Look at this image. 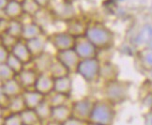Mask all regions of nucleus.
<instances>
[{
    "mask_svg": "<svg viewBox=\"0 0 152 125\" xmlns=\"http://www.w3.org/2000/svg\"><path fill=\"white\" fill-rule=\"evenodd\" d=\"M86 38L94 44L98 50H106L115 43V34L102 23H90L86 33Z\"/></svg>",
    "mask_w": 152,
    "mask_h": 125,
    "instance_id": "nucleus-1",
    "label": "nucleus"
},
{
    "mask_svg": "<svg viewBox=\"0 0 152 125\" xmlns=\"http://www.w3.org/2000/svg\"><path fill=\"white\" fill-rule=\"evenodd\" d=\"M115 117V105L103 98L95 101L89 122L100 125H113Z\"/></svg>",
    "mask_w": 152,
    "mask_h": 125,
    "instance_id": "nucleus-2",
    "label": "nucleus"
},
{
    "mask_svg": "<svg viewBox=\"0 0 152 125\" xmlns=\"http://www.w3.org/2000/svg\"><path fill=\"white\" fill-rule=\"evenodd\" d=\"M130 88V83L119 79L105 83L103 88L104 99L115 105L123 104L129 98Z\"/></svg>",
    "mask_w": 152,
    "mask_h": 125,
    "instance_id": "nucleus-3",
    "label": "nucleus"
},
{
    "mask_svg": "<svg viewBox=\"0 0 152 125\" xmlns=\"http://www.w3.org/2000/svg\"><path fill=\"white\" fill-rule=\"evenodd\" d=\"M102 63L98 57L81 59L76 70V74H79L82 79L88 84H93L100 80Z\"/></svg>",
    "mask_w": 152,
    "mask_h": 125,
    "instance_id": "nucleus-4",
    "label": "nucleus"
},
{
    "mask_svg": "<svg viewBox=\"0 0 152 125\" xmlns=\"http://www.w3.org/2000/svg\"><path fill=\"white\" fill-rule=\"evenodd\" d=\"M94 103L95 101H93L89 97H83L74 101L71 104L72 117L89 122Z\"/></svg>",
    "mask_w": 152,
    "mask_h": 125,
    "instance_id": "nucleus-5",
    "label": "nucleus"
},
{
    "mask_svg": "<svg viewBox=\"0 0 152 125\" xmlns=\"http://www.w3.org/2000/svg\"><path fill=\"white\" fill-rule=\"evenodd\" d=\"M47 40L56 52L73 49L76 43V39L67 31L53 33L47 36Z\"/></svg>",
    "mask_w": 152,
    "mask_h": 125,
    "instance_id": "nucleus-6",
    "label": "nucleus"
},
{
    "mask_svg": "<svg viewBox=\"0 0 152 125\" xmlns=\"http://www.w3.org/2000/svg\"><path fill=\"white\" fill-rule=\"evenodd\" d=\"M52 13L57 20L64 21L65 23L71 21L76 17V11L72 5V2L63 0L52 7Z\"/></svg>",
    "mask_w": 152,
    "mask_h": 125,
    "instance_id": "nucleus-7",
    "label": "nucleus"
},
{
    "mask_svg": "<svg viewBox=\"0 0 152 125\" xmlns=\"http://www.w3.org/2000/svg\"><path fill=\"white\" fill-rule=\"evenodd\" d=\"M73 49L77 53V55L79 56L81 59L98 57L99 50L97 49V47L86 37H81V38L76 39V43H75Z\"/></svg>",
    "mask_w": 152,
    "mask_h": 125,
    "instance_id": "nucleus-8",
    "label": "nucleus"
},
{
    "mask_svg": "<svg viewBox=\"0 0 152 125\" xmlns=\"http://www.w3.org/2000/svg\"><path fill=\"white\" fill-rule=\"evenodd\" d=\"M55 57L58 61H60L69 71L71 74L76 73V70H77V67L81 61V58L79 57L74 49L56 52Z\"/></svg>",
    "mask_w": 152,
    "mask_h": 125,
    "instance_id": "nucleus-9",
    "label": "nucleus"
},
{
    "mask_svg": "<svg viewBox=\"0 0 152 125\" xmlns=\"http://www.w3.org/2000/svg\"><path fill=\"white\" fill-rule=\"evenodd\" d=\"M34 89L47 97L52 92H54L55 89V79L49 73L39 74V77L35 84Z\"/></svg>",
    "mask_w": 152,
    "mask_h": 125,
    "instance_id": "nucleus-10",
    "label": "nucleus"
},
{
    "mask_svg": "<svg viewBox=\"0 0 152 125\" xmlns=\"http://www.w3.org/2000/svg\"><path fill=\"white\" fill-rule=\"evenodd\" d=\"M89 24L86 21L81 19V18H78L76 16L73 19H72L71 21H69L66 23V30L69 34H71L72 36L75 39H78L81 37H85L87 27H88Z\"/></svg>",
    "mask_w": 152,
    "mask_h": 125,
    "instance_id": "nucleus-11",
    "label": "nucleus"
},
{
    "mask_svg": "<svg viewBox=\"0 0 152 125\" xmlns=\"http://www.w3.org/2000/svg\"><path fill=\"white\" fill-rule=\"evenodd\" d=\"M39 73L34 68H25L20 74H17L16 78L26 90V89L34 88L36 81L39 77Z\"/></svg>",
    "mask_w": 152,
    "mask_h": 125,
    "instance_id": "nucleus-12",
    "label": "nucleus"
},
{
    "mask_svg": "<svg viewBox=\"0 0 152 125\" xmlns=\"http://www.w3.org/2000/svg\"><path fill=\"white\" fill-rule=\"evenodd\" d=\"M152 40V25L150 24H145L135 35L133 38L132 43L136 47L139 48H145L148 47L149 43Z\"/></svg>",
    "mask_w": 152,
    "mask_h": 125,
    "instance_id": "nucleus-13",
    "label": "nucleus"
},
{
    "mask_svg": "<svg viewBox=\"0 0 152 125\" xmlns=\"http://www.w3.org/2000/svg\"><path fill=\"white\" fill-rule=\"evenodd\" d=\"M10 52L16 57H18L25 65H27L29 63L33 62L34 57L28 49L26 41L24 40H22V39L19 40V41L16 43V45L13 47L12 50H11Z\"/></svg>",
    "mask_w": 152,
    "mask_h": 125,
    "instance_id": "nucleus-14",
    "label": "nucleus"
},
{
    "mask_svg": "<svg viewBox=\"0 0 152 125\" xmlns=\"http://www.w3.org/2000/svg\"><path fill=\"white\" fill-rule=\"evenodd\" d=\"M22 95H23V98L25 100L26 108H28V109L35 110L46 99L44 95L39 93V91H37L36 89H34V88L26 89Z\"/></svg>",
    "mask_w": 152,
    "mask_h": 125,
    "instance_id": "nucleus-15",
    "label": "nucleus"
},
{
    "mask_svg": "<svg viewBox=\"0 0 152 125\" xmlns=\"http://www.w3.org/2000/svg\"><path fill=\"white\" fill-rule=\"evenodd\" d=\"M24 91V88L21 86L20 82L17 80V78L1 83V93L5 94L10 99L20 96Z\"/></svg>",
    "mask_w": 152,
    "mask_h": 125,
    "instance_id": "nucleus-16",
    "label": "nucleus"
},
{
    "mask_svg": "<svg viewBox=\"0 0 152 125\" xmlns=\"http://www.w3.org/2000/svg\"><path fill=\"white\" fill-rule=\"evenodd\" d=\"M118 74H119L118 67L115 63L111 61H105L102 63L100 79L104 81V84L118 79Z\"/></svg>",
    "mask_w": 152,
    "mask_h": 125,
    "instance_id": "nucleus-17",
    "label": "nucleus"
},
{
    "mask_svg": "<svg viewBox=\"0 0 152 125\" xmlns=\"http://www.w3.org/2000/svg\"><path fill=\"white\" fill-rule=\"evenodd\" d=\"M26 41L28 49L32 54L34 58L42 55L44 52H46V45H47V43H48L47 36L42 35V36H40V37L35 38L29 40H26Z\"/></svg>",
    "mask_w": 152,
    "mask_h": 125,
    "instance_id": "nucleus-18",
    "label": "nucleus"
},
{
    "mask_svg": "<svg viewBox=\"0 0 152 125\" xmlns=\"http://www.w3.org/2000/svg\"><path fill=\"white\" fill-rule=\"evenodd\" d=\"M2 13L5 15L4 17L10 20H21L23 15H25L22 2L18 0H10L8 6L2 11Z\"/></svg>",
    "mask_w": 152,
    "mask_h": 125,
    "instance_id": "nucleus-19",
    "label": "nucleus"
},
{
    "mask_svg": "<svg viewBox=\"0 0 152 125\" xmlns=\"http://www.w3.org/2000/svg\"><path fill=\"white\" fill-rule=\"evenodd\" d=\"M44 35V31L42 26L39 25L35 21H30L27 23H24V29H23L22 40H29L35 38L40 37Z\"/></svg>",
    "mask_w": 152,
    "mask_h": 125,
    "instance_id": "nucleus-20",
    "label": "nucleus"
},
{
    "mask_svg": "<svg viewBox=\"0 0 152 125\" xmlns=\"http://www.w3.org/2000/svg\"><path fill=\"white\" fill-rule=\"evenodd\" d=\"M55 57H53L48 52H44L42 55H40L33 59V68L38 71L39 74L48 73L51 65L55 60Z\"/></svg>",
    "mask_w": 152,
    "mask_h": 125,
    "instance_id": "nucleus-21",
    "label": "nucleus"
},
{
    "mask_svg": "<svg viewBox=\"0 0 152 125\" xmlns=\"http://www.w3.org/2000/svg\"><path fill=\"white\" fill-rule=\"evenodd\" d=\"M72 117V114L71 104L53 107L51 121H54L62 125L64 122H66L69 118H71Z\"/></svg>",
    "mask_w": 152,
    "mask_h": 125,
    "instance_id": "nucleus-22",
    "label": "nucleus"
},
{
    "mask_svg": "<svg viewBox=\"0 0 152 125\" xmlns=\"http://www.w3.org/2000/svg\"><path fill=\"white\" fill-rule=\"evenodd\" d=\"M73 90V82L71 75H67L61 78L55 79V89L54 91L65 94L71 97Z\"/></svg>",
    "mask_w": 152,
    "mask_h": 125,
    "instance_id": "nucleus-23",
    "label": "nucleus"
},
{
    "mask_svg": "<svg viewBox=\"0 0 152 125\" xmlns=\"http://www.w3.org/2000/svg\"><path fill=\"white\" fill-rule=\"evenodd\" d=\"M138 59L141 67L145 71L152 70V49L145 47L138 52Z\"/></svg>",
    "mask_w": 152,
    "mask_h": 125,
    "instance_id": "nucleus-24",
    "label": "nucleus"
},
{
    "mask_svg": "<svg viewBox=\"0 0 152 125\" xmlns=\"http://www.w3.org/2000/svg\"><path fill=\"white\" fill-rule=\"evenodd\" d=\"M35 111H36L37 115L39 116V120L42 121V123H46L51 121L53 107L50 105V104L47 101H46V99L35 109Z\"/></svg>",
    "mask_w": 152,
    "mask_h": 125,
    "instance_id": "nucleus-25",
    "label": "nucleus"
},
{
    "mask_svg": "<svg viewBox=\"0 0 152 125\" xmlns=\"http://www.w3.org/2000/svg\"><path fill=\"white\" fill-rule=\"evenodd\" d=\"M48 73L52 75V77L54 79L61 78V77L71 74L69 71L64 66L60 61H58L56 58H55L54 62H53V64L51 65V68Z\"/></svg>",
    "mask_w": 152,
    "mask_h": 125,
    "instance_id": "nucleus-26",
    "label": "nucleus"
},
{
    "mask_svg": "<svg viewBox=\"0 0 152 125\" xmlns=\"http://www.w3.org/2000/svg\"><path fill=\"white\" fill-rule=\"evenodd\" d=\"M71 97L65 94H61L58 92H52L50 95L46 97V101L50 104L52 107H57V106H62L69 104V101Z\"/></svg>",
    "mask_w": 152,
    "mask_h": 125,
    "instance_id": "nucleus-27",
    "label": "nucleus"
},
{
    "mask_svg": "<svg viewBox=\"0 0 152 125\" xmlns=\"http://www.w3.org/2000/svg\"><path fill=\"white\" fill-rule=\"evenodd\" d=\"M23 124L25 125H42V121L39 120V116L37 115L36 111L34 109L26 108L21 113Z\"/></svg>",
    "mask_w": 152,
    "mask_h": 125,
    "instance_id": "nucleus-28",
    "label": "nucleus"
},
{
    "mask_svg": "<svg viewBox=\"0 0 152 125\" xmlns=\"http://www.w3.org/2000/svg\"><path fill=\"white\" fill-rule=\"evenodd\" d=\"M7 109L10 113H13V114H21L23 111L26 110V106L23 95L11 98L10 100V104Z\"/></svg>",
    "mask_w": 152,
    "mask_h": 125,
    "instance_id": "nucleus-29",
    "label": "nucleus"
},
{
    "mask_svg": "<svg viewBox=\"0 0 152 125\" xmlns=\"http://www.w3.org/2000/svg\"><path fill=\"white\" fill-rule=\"evenodd\" d=\"M23 29H24V23L22 20H10L7 32L17 39H22Z\"/></svg>",
    "mask_w": 152,
    "mask_h": 125,
    "instance_id": "nucleus-30",
    "label": "nucleus"
},
{
    "mask_svg": "<svg viewBox=\"0 0 152 125\" xmlns=\"http://www.w3.org/2000/svg\"><path fill=\"white\" fill-rule=\"evenodd\" d=\"M22 5L24 13L29 17H35V15L42 10L35 0H23Z\"/></svg>",
    "mask_w": 152,
    "mask_h": 125,
    "instance_id": "nucleus-31",
    "label": "nucleus"
},
{
    "mask_svg": "<svg viewBox=\"0 0 152 125\" xmlns=\"http://www.w3.org/2000/svg\"><path fill=\"white\" fill-rule=\"evenodd\" d=\"M17 74L7 63L0 64V80L1 83L7 82L9 80L16 78Z\"/></svg>",
    "mask_w": 152,
    "mask_h": 125,
    "instance_id": "nucleus-32",
    "label": "nucleus"
},
{
    "mask_svg": "<svg viewBox=\"0 0 152 125\" xmlns=\"http://www.w3.org/2000/svg\"><path fill=\"white\" fill-rule=\"evenodd\" d=\"M6 63H7L9 66L15 71L16 74H20L21 71L26 68L25 67V64L23 63L18 57H16L14 55H12V54H11V52H10V57L8 58V60H7V62H6Z\"/></svg>",
    "mask_w": 152,
    "mask_h": 125,
    "instance_id": "nucleus-33",
    "label": "nucleus"
},
{
    "mask_svg": "<svg viewBox=\"0 0 152 125\" xmlns=\"http://www.w3.org/2000/svg\"><path fill=\"white\" fill-rule=\"evenodd\" d=\"M1 125H23L22 117L20 114L10 113L1 118Z\"/></svg>",
    "mask_w": 152,
    "mask_h": 125,
    "instance_id": "nucleus-34",
    "label": "nucleus"
},
{
    "mask_svg": "<svg viewBox=\"0 0 152 125\" xmlns=\"http://www.w3.org/2000/svg\"><path fill=\"white\" fill-rule=\"evenodd\" d=\"M19 40H21V39H17L8 33H2L1 34V43H0V45H2V46L6 47L7 49H9L10 51H11L13 47L16 45V43L19 41Z\"/></svg>",
    "mask_w": 152,
    "mask_h": 125,
    "instance_id": "nucleus-35",
    "label": "nucleus"
},
{
    "mask_svg": "<svg viewBox=\"0 0 152 125\" xmlns=\"http://www.w3.org/2000/svg\"><path fill=\"white\" fill-rule=\"evenodd\" d=\"M141 104L147 111H152V90L145 94V96L142 98Z\"/></svg>",
    "mask_w": 152,
    "mask_h": 125,
    "instance_id": "nucleus-36",
    "label": "nucleus"
},
{
    "mask_svg": "<svg viewBox=\"0 0 152 125\" xmlns=\"http://www.w3.org/2000/svg\"><path fill=\"white\" fill-rule=\"evenodd\" d=\"M10 51L6 48V47L0 45V64L7 62L8 58L10 57Z\"/></svg>",
    "mask_w": 152,
    "mask_h": 125,
    "instance_id": "nucleus-37",
    "label": "nucleus"
},
{
    "mask_svg": "<svg viewBox=\"0 0 152 125\" xmlns=\"http://www.w3.org/2000/svg\"><path fill=\"white\" fill-rule=\"evenodd\" d=\"M62 125H88V121H85L79 120V118L72 117L71 118H69L66 122H64Z\"/></svg>",
    "mask_w": 152,
    "mask_h": 125,
    "instance_id": "nucleus-38",
    "label": "nucleus"
},
{
    "mask_svg": "<svg viewBox=\"0 0 152 125\" xmlns=\"http://www.w3.org/2000/svg\"><path fill=\"white\" fill-rule=\"evenodd\" d=\"M9 22H10V19H8V18H6L4 16L1 17V21H0V27H1L0 28V31H1V34L7 32V29L9 26Z\"/></svg>",
    "mask_w": 152,
    "mask_h": 125,
    "instance_id": "nucleus-39",
    "label": "nucleus"
},
{
    "mask_svg": "<svg viewBox=\"0 0 152 125\" xmlns=\"http://www.w3.org/2000/svg\"><path fill=\"white\" fill-rule=\"evenodd\" d=\"M144 125H152V111H147L144 115Z\"/></svg>",
    "mask_w": 152,
    "mask_h": 125,
    "instance_id": "nucleus-40",
    "label": "nucleus"
},
{
    "mask_svg": "<svg viewBox=\"0 0 152 125\" xmlns=\"http://www.w3.org/2000/svg\"><path fill=\"white\" fill-rule=\"evenodd\" d=\"M40 9H46L52 4V0H35Z\"/></svg>",
    "mask_w": 152,
    "mask_h": 125,
    "instance_id": "nucleus-41",
    "label": "nucleus"
},
{
    "mask_svg": "<svg viewBox=\"0 0 152 125\" xmlns=\"http://www.w3.org/2000/svg\"><path fill=\"white\" fill-rule=\"evenodd\" d=\"M10 0H0V9H1V11H3L6 7L8 6Z\"/></svg>",
    "mask_w": 152,
    "mask_h": 125,
    "instance_id": "nucleus-42",
    "label": "nucleus"
},
{
    "mask_svg": "<svg viewBox=\"0 0 152 125\" xmlns=\"http://www.w3.org/2000/svg\"><path fill=\"white\" fill-rule=\"evenodd\" d=\"M148 78H149V81L152 82V70L149 71H148Z\"/></svg>",
    "mask_w": 152,
    "mask_h": 125,
    "instance_id": "nucleus-43",
    "label": "nucleus"
},
{
    "mask_svg": "<svg viewBox=\"0 0 152 125\" xmlns=\"http://www.w3.org/2000/svg\"><path fill=\"white\" fill-rule=\"evenodd\" d=\"M148 48H150V49H152V40L149 43V44L148 45Z\"/></svg>",
    "mask_w": 152,
    "mask_h": 125,
    "instance_id": "nucleus-44",
    "label": "nucleus"
},
{
    "mask_svg": "<svg viewBox=\"0 0 152 125\" xmlns=\"http://www.w3.org/2000/svg\"><path fill=\"white\" fill-rule=\"evenodd\" d=\"M88 125H100V124H96V123H92V122H88Z\"/></svg>",
    "mask_w": 152,
    "mask_h": 125,
    "instance_id": "nucleus-45",
    "label": "nucleus"
},
{
    "mask_svg": "<svg viewBox=\"0 0 152 125\" xmlns=\"http://www.w3.org/2000/svg\"><path fill=\"white\" fill-rule=\"evenodd\" d=\"M66 1H69V2H72V0H66Z\"/></svg>",
    "mask_w": 152,
    "mask_h": 125,
    "instance_id": "nucleus-46",
    "label": "nucleus"
},
{
    "mask_svg": "<svg viewBox=\"0 0 152 125\" xmlns=\"http://www.w3.org/2000/svg\"><path fill=\"white\" fill-rule=\"evenodd\" d=\"M42 125H47V123H42Z\"/></svg>",
    "mask_w": 152,
    "mask_h": 125,
    "instance_id": "nucleus-47",
    "label": "nucleus"
},
{
    "mask_svg": "<svg viewBox=\"0 0 152 125\" xmlns=\"http://www.w3.org/2000/svg\"><path fill=\"white\" fill-rule=\"evenodd\" d=\"M119 1H124V0H119Z\"/></svg>",
    "mask_w": 152,
    "mask_h": 125,
    "instance_id": "nucleus-48",
    "label": "nucleus"
},
{
    "mask_svg": "<svg viewBox=\"0 0 152 125\" xmlns=\"http://www.w3.org/2000/svg\"><path fill=\"white\" fill-rule=\"evenodd\" d=\"M23 125H25V124H23Z\"/></svg>",
    "mask_w": 152,
    "mask_h": 125,
    "instance_id": "nucleus-49",
    "label": "nucleus"
}]
</instances>
